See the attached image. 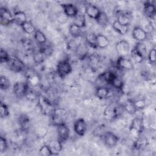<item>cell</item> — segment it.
Masks as SVG:
<instances>
[{
    "mask_svg": "<svg viewBox=\"0 0 156 156\" xmlns=\"http://www.w3.org/2000/svg\"><path fill=\"white\" fill-rule=\"evenodd\" d=\"M124 110L123 105L121 104L118 102H112L105 107L103 116L107 120H113L119 117Z\"/></svg>",
    "mask_w": 156,
    "mask_h": 156,
    "instance_id": "1",
    "label": "cell"
},
{
    "mask_svg": "<svg viewBox=\"0 0 156 156\" xmlns=\"http://www.w3.org/2000/svg\"><path fill=\"white\" fill-rule=\"evenodd\" d=\"M38 105L41 113L46 116H51L55 109L50 99L44 95L38 96Z\"/></svg>",
    "mask_w": 156,
    "mask_h": 156,
    "instance_id": "2",
    "label": "cell"
},
{
    "mask_svg": "<svg viewBox=\"0 0 156 156\" xmlns=\"http://www.w3.org/2000/svg\"><path fill=\"white\" fill-rule=\"evenodd\" d=\"M51 116L53 125L58 126L65 124L68 118V113L63 108H57L54 109Z\"/></svg>",
    "mask_w": 156,
    "mask_h": 156,
    "instance_id": "3",
    "label": "cell"
},
{
    "mask_svg": "<svg viewBox=\"0 0 156 156\" xmlns=\"http://www.w3.org/2000/svg\"><path fill=\"white\" fill-rule=\"evenodd\" d=\"M72 71V66L68 60L60 61L56 66V73L60 78H64Z\"/></svg>",
    "mask_w": 156,
    "mask_h": 156,
    "instance_id": "4",
    "label": "cell"
},
{
    "mask_svg": "<svg viewBox=\"0 0 156 156\" xmlns=\"http://www.w3.org/2000/svg\"><path fill=\"white\" fill-rule=\"evenodd\" d=\"M7 63L10 69L16 73L22 72L26 68L25 64L22 61V60L18 57L14 55H12L10 56V58Z\"/></svg>",
    "mask_w": 156,
    "mask_h": 156,
    "instance_id": "5",
    "label": "cell"
},
{
    "mask_svg": "<svg viewBox=\"0 0 156 156\" xmlns=\"http://www.w3.org/2000/svg\"><path fill=\"white\" fill-rule=\"evenodd\" d=\"M29 90V83L24 82H16L14 83L13 87V93L18 98H21L26 96Z\"/></svg>",
    "mask_w": 156,
    "mask_h": 156,
    "instance_id": "6",
    "label": "cell"
},
{
    "mask_svg": "<svg viewBox=\"0 0 156 156\" xmlns=\"http://www.w3.org/2000/svg\"><path fill=\"white\" fill-rule=\"evenodd\" d=\"M14 23L13 15L6 8L1 7L0 9V23L2 26H8Z\"/></svg>",
    "mask_w": 156,
    "mask_h": 156,
    "instance_id": "7",
    "label": "cell"
},
{
    "mask_svg": "<svg viewBox=\"0 0 156 156\" xmlns=\"http://www.w3.org/2000/svg\"><path fill=\"white\" fill-rule=\"evenodd\" d=\"M102 138L105 146L110 148L115 147L118 141V136L110 131L105 132L102 135Z\"/></svg>",
    "mask_w": 156,
    "mask_h": 156,
    "instance_id": "8",
    "label": "cell"
},
{
    "mask_svg": "<svg viewBox=\"0 0 156 156\" xmlns=\"http://www.w3.org/2000/svg\"><path fill=\"white\" fill-rule=\"evenodd\" d=\"M87 130V124L86 121L83 118H79L77 119L74 124V130L75 133L80 136H83Z\"/></svg>",
    "mask_w": 156,
    "mask_h": 156,
    "instance_id": "9",
    "label": "cell"
},
{
    "mask_svg": "<svg viewBox=\"0 0 156 156\" xmlns=\"http://www.w3.org/2000/svg\"><path fill=\"white\" fill-rule=\"evenodd\" d=\"M116 50L119 57H126L130 49L129 43L126 40H120L116 43Z\"/></svg>",
    "mask_w": 156,
    "mask_h": 156,
    "instance_id": "10",
    "label": "cell"
},
{
    "mask_svg": "<svg viewBox=\"0 0 156 156\" xmlns=\"http://www.w3.org/2000/svg\"><path fill=\"white\" fill-rule=\"evenodd\" d=\"M85 11L90 18L94 20L98 18L101 12L97 6L90 3H86L85 4Z\"/></svg>",
    "mask_w": 156,
    "mask_h": 156,
    "instance_id": "11",
    "label": "cell"
},
{
    "mask_svg": "<svg viewBox=\"0 0 156 156\" xmlns=\"http://www.w3.org/2000/svg\"><path fill=\"white\" fill-rule=\"evenodd\" d=\"M132 35L133 38L138 42H143L147 37V32L143 28L138 26L133 29Z\"/></svg>",
    "mask_w": 156,
    "mask_h": 156,
    "instance_id": "12",
    "label": "cell"
},
{
    "mask_svg": "<svg viewBox=\"0 0 156 156\" xmlns=\"http://www.w3.org/2000/svg\"><path fill=\"white\" fill-rule=\"evenodd\" d=\"M57 132L58 140L62 142L66 141L69 136V129L65 124L57 126Z\"/></svg>",
    "mask_w": 156,
    "mask_h": 156,
    "instance_id": "13",
    "label": "cell"
},
{
    "mask_svg": "<svg viewBox=\"0 0 156 156\" xmlns=\"http://www.w3.org/2000/svg\"><path fill=\"white\" fill-rule=\"evenodd\" d=\"M143 12L145 15L150 19L155 18L156 13V7L155 4L151 1H146L143 4Z\"/></svg>",
    "mask_w": 156,
    "mask_h": 156,
    "instance_id": "14",
    "label": "cell"
},
{
    "mask_svg": "<svg viewBox=\"0 0 156 156\" xmlns=\"http://www.w3.org/2000/svg\"><path fill=\"white\" fill-rule=\"evenodd\" d=\"M64 14L67 17H74L78 13V9L73 4L66 3L61 4Z\"/></svg>",
    "mask_w": 156,
    "mask_h": 156,
    "instance_id": "15",
    "label": "cell"
},
{
    "mask_svg": "<svg viewBox=\"0 0 156 156\" xmlns=\"http://www.w3.org/2000/svg\"><path fill=\"white\" fill-rule=\"evenodd\" d=\"M75 52L80 59L85 58L88 54V48L86 43H80L75 48Z\"/></svg>",
    "mask_w": 156,
    "mask_h": 156,
    "instance_id": "16",
    "label": "cell"
},
{
    "mask_svg": "<svg viewBox=\"0 0 156 156\" xmlns=\"http://www.w3.org/2000/svg\"><path fill=\"white\" fill-rule=\"evenodd\" d=\"M116 65L119 68L127 70H131L133 67L131 60L125 57H119L116 61Z\"/></svg>",
    "mask_w": 156,
    "mask_h": 156,
    "instance_id": "17",
    "label": "cell"
},
{
    "mask_svg": "<svg viewBox=\"0 0 156 156\" xmlns=\"http://www.w3.org/2000/svg\"><path fill=\"white\" fill-rule=\"evenodd\" d=\"M50 150L52 153V155H58L59 152L62 150V141L59 140H51L48 144Z\"/></svg>",
    "mask_w": 156,
    "mask_h": 156,
    "instance_id": "18",
    "label": "cell"
},
{
    "mask_svg": "<svg viewBox=\"0 0 156 156\" xmlns=\"http://www.w3.org/2000/svg\"><path fill=\"white\" fill-rule=\"evenodd\" d=\"M117 75L113 71H107L102 73L99 75V79L108 84H111L112 80Z\"/></svg>",
    "mask_w": 156,
    "mask_h": 156,
    "instance_id": "19",
    "label": "cell"
},
{
    "mask_svg": "<svg viewBox=\"0 0 156 156\" xmlns=\"http://www.w3.org/2000/svg\"><path fill=\"white\" fill-rule=\"evenodd\" d=\"M132 20L130 15L126 12H120L118 14L116 21L121 24L129 26Z\"/></svg>",
    "mask_w": 156,
    "mask_h": 156,
    "instance_id": "20",
    "label": "cell"
},
{
    "mask_svg": "<svg viewBox=\"0 0 156 156\" xmlns=\"http://www.w3.org/2000/svg\"><path fill=\"white\" fill-rule=\"evenodd\" d=\"M85 43L91 48H97V35L93 32L87 34L85 35Z\"/></svg>",
    "mask_w": 156,
    "mask_h": 156,
    "instance_id": "21",
    "label": "cell"
},
{
    "mask_svg": "<svg viewBox=\"0 0 156 156\" xmlns=\"http://www.w3.org/2000/svg\"><path fill=\"white\" fill-rule=\"evenodd\" d=\"M13 18H14V22L20 25V26L27 21V16L26 13L21 10H17L13 14Z\"/></svg>",
    "mask_w": 156,
    "mask_h": 156,
    "instance_id": "22",
    "label": "cell"
},
{
    "mask_svg": "<svg viewBox=\"0 0 156 156\" xmlns=\"http://www.w3.org/2000/svg\"><path fill=\"white\" fill-rule=\"evenodd\" d=\"M123 107H124V110L127 113H128L129 114H130V115H133V114L135 113V112L137 110V109L135 105L134 101L130 99H128L126 101L124 105H123Z\"/></svg>",
    "mask_w": 156,
    "mask_h": 156,
    "instance_id": "23",
    "label": "cell"
},
{
    "mask_svg": "<svg viewBox=\"0 0 156 156\" xmlns=\"http://www.w3.org/2000/svg\"><path fill=\"white\" fill-rule=\"evenodd\" d=\"M73 23L74 24L78 26L79 27L82 28L86 26V18L85 15L82 13H78L74 17Z\"/></svg>",
    "mask_w": 156,
    "mask_h": 156,
    "instance_id": "24",
    "label": "cell"
},
{
    "mask_svg": "<svg viewBox=\"0 0 156 156\" xmlns=\"http://www.w3.org/2000/svg\"><path fill=\"white\" fill-rule=\"evenodd\" d=\"M98 24L101 27H106L109 23V19L107 15L104 12H101L100 14L96 19Z\"/></svg>",
    "mask_w": 156,
    "mask_h": 156,
    "instance_id": "25",
    "label": "cell"
},
{
    "mask_svg": "<svg viewBox=\"0 0 156 156\" xmlns=\"http://www.w3.org/2000/svg\"><path fill=\"white\" fill-rule=\"evenodd\" d=\"M112 27L116 32H117L118 33H119L121 35H124V34H127L129 30L128 26L121 24L117 21H115L113 22V23L112 24Z\"/></svg>",
    "mask_w": 156,
    "mask_h": 156,
    "instance_id": "26",
    "label": "cell"
},
{
    "mask_svg": "<svg viewBox=\"0 0 156 156\" xmlns=\"http://www.w3.org/2000/svg\"><path fill=\"white\" fill-rule=\"evenodd\" d=\"M110 41L105 36L99 34L97 35V46L99 48H105L109 45Z\"/></svg>",
    "mask_w": 156,
    "mask_h": 156,
    "instance_id": "27",
    "label": "cell"
},
{
    "mask_svg": "<svg viewBox=\"0 0 156 156\" xmlns=\"http://www.w3.org/2000/svg\"><path fill=\"white\" fill-rule=\"evenodd\" d=\"M109 89L106 87H99L96 90V95L100 99L106 98L109 94Z\"/></svg>",
    "mask_w": 156,
    "mask_h": 156,
    "instance_id": "28",
    "label": "cell"
},
{
    "mask_svg": "<svg viewBox=\"0 0 156 156\" xmlns=\"http://www.w3.org/2000/svg\"><path fill=\"white\" fill-rule=\"evenodd\" d=\"M130 126L142 133L144 130V122L143 118H135L132 120Z\"/></svg>",
    "mask_w": 156,
    "mask_h": 156,
    "instance_id": "29",
    "label": "cell"
},
{
    "mask_svg": "<svg viewBox=\"0 0 156 156\" xmlns=\"http://www.w3.org/2000/svg\"><path fill=\"white\" fill-rule=\"evenodd\" d=\"M47 57L48 56L45 54V52L41 49H40L38 51H37L34 54V60L36 63H38V64L41 63L45 60Z\"/></svg>",
    "mask_w": 156,
    "mask_h": 156,
    "instance_id": "30",
    "label": "cell"
},
{
    "mask_svg": "<svg viewBox=\"0 0 156 156\" xmlns=\"http://www.w3.org/2000/svg\"><path fill=\"white\" fill-rule=\"evenodd\" d=\"M82 28L72 23L69 27V32L70 35L74 38H77L81 35Z\"/></svg>",
    "mask_w": 156,
    "mask_h": 156,
    "instance_id": "31",
    "label": "cell"
},
{
    "mask_svg": "<svg viewBox=\"0 0 156 156\" xmlns=\"http://www.w3.org/2000/svg\"><path fill=\"white\" fill-rule=\"evenodd\" d=\"M18 123L22 129L26 130L29 127L30 119L26 115H21L18 118Z\"/></svg>",
    "mask_w": 156,
    "mask_h": 156,
    "instance_id": "32",
    "label": "cell"
},
{
    "mask_svg": "<svg viewBox=\"0 0 156 156\" xmlns=\"http://www.w3.org/2000/svg\"><path fill=\"white\" fill-rule=\"evenodd\" d=\"M21 27L22 29L23 30V31L27 34H33L36 31V29H35L34 26L32 24L31 22L28 21H27L26 22L23 23L21 26Z\"/></svg>",
    "mask_w": 156,
    "mask_h": 156,
    "instance_id": "33",
    "label": "cell"
},
{
    "mask_svg": "<svg viewBox=\"0 0 156 156\" xmlns=\"http://www.w3.org/2000/svg\"><path fill=\"white\" fill-rule=\"evenodd\" d=\"M35 40L40 44H44L46 42V37L45 35L40 30H36L34 33Z\"/></svg>",
    "mask_w": 156,
    "mask_h": 156,
    "instance_id": "34",
    "label": "cell"
},
{
    "mask_svg": "<svg viewBox=\"0 0 156 156\" xmlns=\"http://www.w3.org/2000/svg\"><path fill=\"white\" fill-rule=\"evenodd\" d=\"M138 51L141 54L143 58L147 57L148 55V51H147V48L146 45L143 42H138L136 43L135 47Z\"/></svg>",
    "mask_w": 156,
    "mask_h": 156,
    "instance_id": "35",
    "label": "cell"
},
{
    "mask_svg": "<svg viewBox=\"0 0 156 156\" xmlns=\"http://www.w3.org/2000/svg\"><path fill=\"white\" fill-rule=\"evenodd\" d=\"M21 45L23 48V49L26 51H31L34 49V44L32 41L28 38H23L21 40Z\"/></svg>",
    "mask_w": 156,
    "mask_h": 156,
    "instance_id": "36",
    "label": "cell"
},
{
    "mask_svg": "<svg viewBox=\"0 0 156 156\" xmlns=\"http://www.w3.org/2000/svg\"><path fill=\"white\" fill-rule=\"evenodd\" d=\"M131 54V57L134 61L135 63H140L143 62V57L141 55V54L138 51V50L134 48L130 52Z\"/></svg>",
    "mask_w": 156,
    "mask_h": 156,
    "instance_id": "37",
    "label": "cell"
},
{
    "mask_svg": "<svg viewBox=\"0 0 156 156\" xmlns=\"http://www.w3.org/2000/svg\"><path fill=\"white\" fill-rule=\"evenodd\" d=\"M35 133L37 138H43L48 134V129L44 126H39L35 129Z\"/></svg>",
    "mask_w": 156,
    "mask_h": 156,
    "instance_id": "38",
    "label": "cell"
},
{
    "mask_svg": "<svg viewBox=\"0 0 156 156\" xmlns=\"http://www.w3.org/2000/svg\"><path fill=\"white\" fill-rule=\"evenodd\" d=\"M146 139L144 138H141V136H140L136 140L133 141V147L136 149H141L146 146Z\"/></svg>",
    "mask_w": 156,
    "mask_h": 156,
    "instance_id": "39",
    "label": "cell"
},
{
    "mask_svg": "<svg viewBox=\"0 0 156 156\" xmlns=\"http://www.w3.org/2000/svg\"><path fill=\"white\" fill-rule=\"evenodd\" d=\"M10 87V82L9 79L4 76H1L0 77V88L2 90H6Z\"/></svg>",
    "mask_w": 156,
    "mask_h": 156,
    "instance_id": "40",
    "label": "cell"
},
{
    "mask_svg": "<svg viewBox=\"0 0 156 156\" xmlns=\"http://www.w3.org/2000/svg\"><path fill=\"white\" fill-rule=\"evenodd\" d=\"M111 85H112V87H113L116 89L118 90H122L124 86V83L122 79L119 78L118 76H116L114 78V79L112 80Z\"/></svg>",
    "mask_w": 156,
    "mask_h": 156,
    "instance_id": "41",
    "label": "cell"
},
{
    "mask_svg": "<svg viewBox=\"0 0 156 156\" xmlns=\"http://www.w3.org/2000/svg\"><path fill=\"white\" fill-rule=\"evenodd\" d=\"M10 113H9V109L8 106L4 104L3 102H1L0 105V116L1 118H4L7 116H9Z\"/></svg>",
    "mask_w": 156,
    "mask_h": 156,
    "instance_id": "42",
    "label": "cell"
},
{
    "mask_svg": "<svg viewBox=\"0 0 156 156\" xmlns=\"http://www.w3.org/2000/svg\"><path fill=\"white\" fill-rule=\"evenodd\" d=\"M27 79H28V83L32 85V86H36L40 83L39 77L37 75L35 74L34 73L30 74Z\"/></svg>",
    "mask_w": 156,
    "mask_h": 156,
    "instance_id": "43",
    "label": "cell"
},
{
    "mask_svg": "<svg viewBox=\"0 0 156 156\" xmlns=\"http://www.w3.org/2000/svg\"><path fill=\"white\" fill-rule=\"evenodd\" d=\"M10 56L9 54L5 50H4L3 48H1L0 51V61L1 63H7L9 60Z\"/></svg>",
    "mask_w": 156,
    "mask_h": 156,
    "instance_id": "44",
    "label": "cell"
},
{
    "mask_svg": "<svg viewBox=\"0 0 156 156\" xmlns=\"http://www.w3.org/2000/svg\"><path fill=\"white\" fill-rule=\"evenodd\" d=\"M40 155L43 156H50L52 155L51 151L48 145H43L41 146L39 150Z\"/></svg>",
    "mask_w": 156,
    "mask_h": 156,
    "instance_id": "45",
    "label": "cell"
},
{
    "mask_svg": "<svg viewBox=\"0 0 156 156\" xmlns=\"http://www.w3.org/2000/svg\"><path fill=\"white\" fill-rule=\"evenodd\" d=\"M8 147L7 141L3 136L0 137V152L1 153L5 152Z\"/></svg>",
    "mask_w": 156,
    "mask_h": 156,
    "instance_id": "46",
    "label": "cell"
},
{
    "mask_svg": "<svg viewBox=\"0 0 156 156\" xmlns=\"http://www.w3.org/2000/svg\"><path fill=\"white\" fill-rule=\"evenodd\" d=\"M148 60L151 63H154L156 60V51L154 48H152L148 52L147 55Z\"/></svg>",
    "mask_w": 156,
    "mask_h": 156,
    "instance_id": "47",
    "label": "cell"
},
{
    "mask_svg": "<svg viewBox=\"0 0 156 156\" xmlns=\"http://www.w3.org/2000/svg\"><path fill=\"white\" fill-rule=\"evenodd\" d=\"M134 104H135V105L137 110L143 109L146 107V105L145 100L142 99H140L136 100V101H134Z\"/></svg>",
    "mask_w": 156,
    "mask_h": 156,
    "instance_id": "48",
    "label": "cell"
},
{
    "mask_svg": "<svg viewBox=\"0 0 156 156\" xmlns=\"http://www.w3.org/2000/svg\"><path fill=\"white\" fill-rule=\"evenodd\" d=\"M37 96L36 95L35 93L33 90H31L29 89L27 92L25 97H26L27 99H28L29 100H34L37 98Z\"/></svg>",
    "mask_w": 156,
    "mask_h": 156,
    "instance_id": "49",
    "label": "cell"
},
{
    "mask_svg": "<svg viewBox=\"0 0 156 156\" xmlns=\"http://www.w3.org/2000/svg\"><path fill=\"white\" fill-rule=\"evenodd\" d=\"M149 24L151 26V28L155 30V18H152L150 19L149 21Z\"/></svg>",
    "mask_w": 156,
    "mask_h": 156,
    "instance_id": "50",
    "label": "cell"
}]
</instances>
